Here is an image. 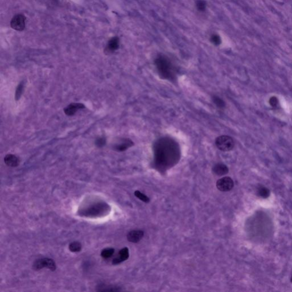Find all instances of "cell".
Returning a JSON list of instances; mask_svg holds the SVG:
<instances>
[{"label":"cell","instance_id":"cell-1","mask_svg":"<svg viewBox=\"0 0 292 292\" xmlns=\"http://www.w3.org/2000/svg\"><path fill=\"white\" fill-rule=\"evenodd\" d=\"M216 146L222 151H229L233 149L234 143L232 138L227 135H223L216 138Z\"/></svg>","mask_w":292,"mask_h":292},{"label":"cell","instance_id":"cell-2","mask_svg":"<svg viewBox=\"0 0 292 292\" xmlns=\"http://www.w3.org/2000/svg\"><path fill=\"white\" fill-rule=\"evenodd\" d=\"M33 268L37 270L46 268L52 271H54L56 269V265L53 260L45 258L37 260L33 264Z\"/></svg>","mask_w":292,"mask_h":292},{"label":"cell","instance_id":"cell-3","mask_svg":"<svg viewBox=\"0 0 292 292\" xmlns=\"http://www.w3.org/2000/svg\"><path fill=\"white\" fill-rule=\"evenodd\" d=\"M234 187V182L230 177L226 176L219 179L216 182V187L219 191L228 192L231 191Z\"/></svg>","mask_w":292,"mask_h":292},{"label":"cell","instance_id":"cell-4","mask_svg":"<svg viewBox=\"0 0 292 292\" xmlns=\"http://www.w3.org/2000/svg\"><path fill=\"white\" fill-rule=\"evenodd\" d=\"M26 17L22 14L14 16L11 20L10 26L12 29L17 31H22L25 28Z\"/></svg>","mask_w":292,"mask_h":292},{"label":"cell","instance_id":"cell-5","mask_svg":"<svg viewBox=\"0 0 292 292\" xmlns=\"http://www.w3.org/2000/svg\"><path fill=\"white\" fill-rule=\"evenodd\" d=\"M144 236V232L142 231H132L128 233L127 236V240L131 243H137L139 242Z\"/></svg>","mask_w":292,"mask_h":292},{"label":"cell","instance_id":"cell-6","mask_svg":"<svg viewBox=\"0 0 292 292\" xmlns=\"http://www.w3.org/2000/svg\"><path fill=\"white\" fill-rule=\"evenodd\" d=\"M84 108L85 107L83 104L74 103L69 105L67 107H66L64 110V112L67 115L72 116L76 113L78 110L80 109H82Z\"/></svg>","mask_w":292,"mask_h":292},{"label":"cell","instance_id":"cell-7","mask_svg":"<svg viewBox=\"0 0 292 292\" xmlns=\"http://www.w3.org/2000/svg\"><path fill=\"white\" fill-rule=\"evenodd\" d=\"M119 45V38L117 37H113L108 42L107 46L105 49V52L107 53H113L118 49Z\"/></svg>","mask_w":292,"mask_h":292},{"label":"cell","instance_id":"cell-8","mask_svg":"<svg viewBox=\"0 0 292 292\" xmlns=\"http://www.w3.org/2000/svg\"><path fill=\"white\" fill-rule=\"evenodd\" d=\"M129 251L127 248H124L119 251L118 256L115 258L113 261V264H118L123 261H125L128 258Z\"/></svg>","mask_w":292,"mask_h":292},{"label":"cell","instance_id":"cell-9","mask_svg":"<svg viewBox=\"0 0 292 292\" xmlns=\"http://www.w3.org/2000/svg\"><path fill=\"white\" fill-rule=\"evenodd\" d=\"M212 171L216 175L223 176L228 173L229 170L226 165L221 163H218L214 166Z\"/></svg>","mask_w":292,"mask_h":292},{"label":"cell","instance_id":"cell-10","mask_svg":"<svg viewBox=\"0 0 292 292\" xmlns=\"http://www.w3.org/2000/svg\"><path fill=\"white\" fill-rule=\"evenodd\" d=\"M4 161L6 165L9 167H15L19 165V161L18 158L15 155L9 154L5 156Z\"/></svg>","mask_w":292,"mask_h":292},{"label":"cell","instance_id":"cell-11","mask_svg":"<svg viewBox=\"0 0 292 292\" xmlns=\"http://www.w3.org/2000/svg\"><path fill=\"white\" fill-rule=\"evenodd\" d=\"M257 195L263 199H267L270 196V191L265 187L260 186L257 189Z\"/></svg>","mask_w":292,"mask_h":292},{"label":"cell","instance_id":"cell-12","mask_svg":"<svg viewBox=\"0 0 292 292\" xmlns=\"http://www.w3.org/2000/svg\"><path fill=\"white\" fill-rule=\"evenodd\" d=\"M69 248L72 252H78L82 249V245L78 241H74L69 245Z\"/></svg>","mask_w":292,"mask_h":292},{"label":"cell","instance_id":"cell-13","mask_svg":"<svg viewBox=\"0 0 292 292\" xmlns=\"http://www.w3.org/2000/svg\"><path fill=\"white\" fill-rule=\"evenodd\" d=\"M130 146H131L130 141L126 140L125 142L117 145L115 148V149L119 151H123L125 150L127 148H128Z\"/></svg>","mask_w":292,"mask_h":292},{"label":"cell","instance_id":"cell-14","mask_svg":"<svg viewBox=\"0 0 292 292\" xmlns=\"http://www.w3.org/2000/svg\"><path fill=\"white\" fill-rule=\"evenodd\" d=\"M114 252H115V250L113 248H106L105 249L102 251L101 256L105 258H110V257L112 256L113 255L114 253Z\"/></svg>","mask_w":292,"mask_h":292},{"label":"cell","instance_id":"cell-15","mask_svg":"<svg viewBox=\"0 0 292 292\" xmlns=\"http://www.w3.org/2000/svg\"><path fill=\"white\" fill-rule=\"evenodd\" d=\"M134 195H135V196L138 198L139 199H140V200H142L143 202L146 203H149V198L146 195L143 194V193H142L140 191H135Z\"/></svg>","mask_w":292,"mask_h":292},{"label":"cell","instance_id":"cell-16","mask_svg":"<svg viewBox=\"0 0 292 292\" xmlns=\"http://www.w3.org/2000/svg\"><path fill=\"white\" fill-rule=\"evenodd\" d=\"M213 101H214V102L215 105L217 106H218L219 108H223L225 106L224 102L220 98H219L218 96H214Z\"/></svg>","mask_w":292,"mask_h":292},{"label":"cell","instance_id":"cell-17","mask_svg":"<svg viewBox=\"0 0 292 292\" xmlns=\"http://www.w3.org/2000/svg\"><path fill=\"white\" fill-rule=\"evenodd\" d=\"M196 7L199 11L203 12L206 9V3L203 0H198L196 2Z\"/></svg>","mask_w":292,"mask_h":292},{"label":"cell","instance_id":"cell-18","mask_svg":"<svg viewBox=\"0 0 292 292\" xmlns=\"http://www.w3.org/2000/svg\"><path fill=\"white\" fill-rule=\"evenodd\" d=\"M211 41L215 45H219L221 43L220 37L217 34H214L211 37Z\"/></svg>","mask_w":292,"mask_h":292},{"label":"cell","instance_id":"cell-19","mask_svg":"<svg viewBox=\"0 0 292 292\" xmlns=\"http://www.w3.org/2000/svg\"><path fill=\"white\" fill-rule=\"evenodd\" d=\"M22 89H23V85H22V84H19V85L18 86V87H17V89L16 90V99H19L20 98L21 95V93H22Z\"/></svg>","mask_w":292,"mask_h":292},{"label":"cell","instance_id":"cell-20","mask_svg":"<svg viewBox=\"0 0 292 292\" xmlns=\"http://www.w3.org/2000/svg\"><path fill=\"white\" fill-rule=\"evenodd\" d=\"M106 143V140L105 139V138H103V137H101L98 139L96 140V144L97 146L99 147H101L103 146H104Z\"/></svg>","mask_w":292,"mask_h":292},{"label":"cell","instance_id":"cell-21","mask_svg":"<svg viewBox=\"0 0 292 292\" xmlns=\"http://www.w3.org/2000/svg\"><path fill=\"white\" fill-rule=\"evenodd\" d=\"M278 99H277L276 97H272L270 100H269V103L270 104V105L273 107H275L278 104Z\"/></svg>","mask_w":292,"mask_h":292},{"label":"cell","instance_id":"cell-22","mask_svg":"<svg viewBox=\"0 0 292 292\" xmlns=\"http://www.w3.org/2000/svg\"><path fill=\"white\" fill-rule=\"evenodd\" d=\"M291 282H292V277H291Z\"/></svg>","mask_w":292,"mask_h":292}]
</instances>
